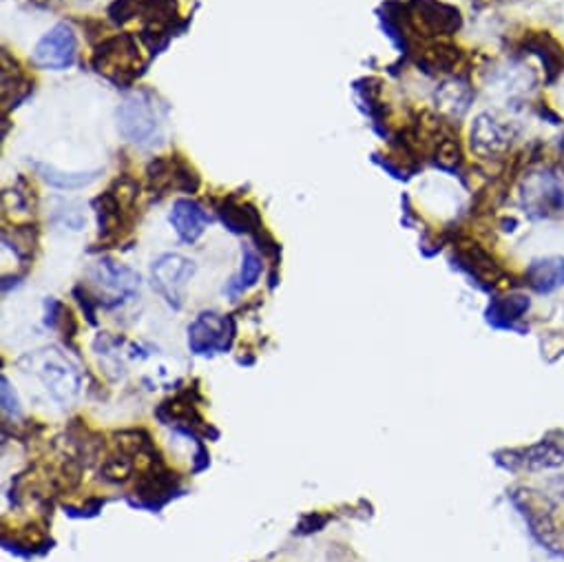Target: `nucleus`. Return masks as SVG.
<instances>
[{
  "label": "nucleus",
  "mask_w": 564,
  "mask_h": 562,
  "mask_svg": "<svg viewBox=\"0 0 564 562\" xmlns=\"http://www.w3.org/2000/svg\"><path fill=\"white\" fill-rule=\"evenodd\" d=\"M166 109L151 89L129 94L118 109V127L127 142L135 147H153L162 140Z\"/></svg>",
  "instance_id": "nucleus-1"
},
{
  "label": "nucleus",
  "mask_w": 564,
  "mask_h": 562,
  "mask_svg": "<svg viewBox=\"0 0 564 562\" xmlns=\"http://www.w3.org/2000/svg\"><path fill=\"white\" fill-rule=\"evenodd\" d=\"M91 67L107 80L124 87L144 74L138 39L133 34H118L105 39L91 54Z\"/></svg>",
  "instance_id": "nucleus-2"
},
{
  "label": "nucleus",
  "mask_w": 564,
  "mask_h": 562,
  "mask_svg": "<svg viewBox=\"0 0 564 562\" xmlns=\"http://www.w3.org/2000/svg\"><path fill=\"white\" fill-rule=\"evenodd\" d=\"M513 502L529 525L533 538L551 553L564 555V525L557 516L555 502L533 489L513 491Z\"/></svg>",
  "instance_id": "nucleus-3"
},
{
  "label": "nucleus",
  "mask_w": 564,
  "mask_h": 562,
  "mask_svg": "<svg viewBox=\"0 0 564 562\" xmlns=\"http://www.w3.org/2000/svg\"><path fill=\"white\" fill-rule=\"evenodd\" d=\"M140 197V184L131 177H118L100 197L94 199L100 226V239H118L131 224L129 213L135 208Z\"/></svg>",
  "instance_id": "nucleus-4"
},
{
  "label": "nucleus",
  "mask_w": 564,
  "mask_h": 562,
  "mask_svg": "<svg viewBox=\"0 0 564 562\" xmlns=\"http://www.w3.org/2000/svg\"><path fill=\"white\" fill-rule=\"evenodd\" d=\"M28 372H34L45 383L52 399H56L61 406H72L80 395L83 377L78 368L69 364V359L63 357L58 350H45L30 357Z\"/></svg>",
  "instance_id": "nucleus-5"
},
{
  "label": "nucleus",
  "mask_w": 564,
  "mask_h": 562,
  "mask_svg": "<svg viewBox=\"0 0 564 562\" xmlns=\"http://www.w3.org/2000/svg\"><path fill=\"white\" fill-rule=\"evenodd\" d=\"M91 279L100 291L98 302L105 309H120L140 295V274L113 259L96 261L91 268Z\"/></svg>",
  "instance_id": "nucleus-6"
},
{
  "label": "nucleus",
  "mask_w": 564,
  "mask_h": 562,
  "mask_svg": "<svg viewBox=\"0 0 564 562\" xmlns=\"http://www.w3.org/2000/svg\"><path fill=\"white\" fill-rule=\"evenodd\" d=\"M195 274V263L177 252H166L158 257L151 266L153 289L164 298V302L180 311L184 306V291L191 277Z\"/></svg>",
  "instance_id": "nucleus-7"
},
{
  "label": "nucleus",
  "mask_w": 564,
  "mask_h": 562,
  "mask_svg": "<svg viewBox=\"0 0 564 562\" xmlns=\"http://www.w3.org/2000/svg\"><path fill=\"white\" fill-rule=\"evenodd\" d=\"M405 12L408 25L423 36H454L463 25L460 12L441 0H410Z\"/></svg>",
  "instance_id": "nucleus-8"
},
{
  "label": "nucleus",
  "mask_w": 564,
  "mask_h": 562,
  "mask_svg": "<svg viewBox=\"0 0 564 562\" xmlns=\"http://www.w3.org/2000/svg\"><path fill=\"white\" fill-rule=\"evenodd\" d=\"M522 206L533 219H551L564 213V188L553 173H531L522 184Z\"/></svg>",
  "instance_id": "nucleus-9"
},
{
  "label": "nucleus",
  "mask_w": 564,
  "mask_h": 562,
  "mask_svg": "<svg viewBox=\"0 0 564 562\" xmlns=\"http://www.w3.org/2000/svg\"><path fill=\"white\" fill-rule=\"evenodd\" d=\"M235 337V322L219 313H199L188 326V348L195 355L226 353Z\"/></svg>",
  "instance_id": "nucleus-10"
},
{
  "label": "nucleus",
  "mask_w": 564,
  "mask_h": 562,
  "mask_svg": "<svg viewBox=\"0 0 564 562\" xmlns=\"http://www.w3.org/2000/svg\"><path fill=\"white\" fill-rule=\"evenodd\" d=\"M78 58V39L69 25H56L50 30L34 50V63L41 69L63 72L74 67Z\"/></svg>",
  "instance_id": "nucleus-11"
},
{
  "label": "nucleus",
  "mask_w": 564,
  "mask_h": 562,
  "mask_svg": "<svg viewBox=\"0 0 564 562\" xmlns=\"http://www.w3.org/2000/svg\"><path fill=\"white\" fill-rule=\"evenodd\" d=\"M511 142L507 125L496 120L491 114H480L471 127V149L480 158H496Z\"/></svg>",
  "instance_id": "nucleus-12"
},
{
  "label": "nucleus",
  "mask_w": 564,
  "mask_h": 562,
  "mask_svg": "<svg viewBox=\"0 0 564 562\" xmlns=\"http://www.w3.org/2000/svg\"><path fill=\"white\" fill-rule=\"evenodd\" d=\"M217 215L224 221V226L235 235L259 237L263 233L259 210L250 202H241L235 195H228L221 202H217Z\"/></svg>",
  "instance_id": "nucleus-13"
},
{
  "label": "nucleus",
  "mask_w": 564,
  "mask_h": 562,
  "mask_svg": "<svg viewBox=\"0 0 564 562\" xmlns=\"http://www.w3.org/2000/svg\"><path fill=\"white\" fill-rule=\"evenodd\" d=\"M169 219H171V226L175 228L177 237L184 244H195L204 235V230L210 221L204 206L197 204L195 199H188V197H182V199L173 202Z\"/></svg>",
  "instance_id": "nucleus-14"
},
{
  "label": "nucleus",
  "mask_w": 564,
  "mask_h": 562,
  "mask_svg": "<svg viewBox=\"0 0 564 562\" xmlns=\"http://www.w3.org/2000/svg\"><path fill=\"white\" fill-rule=\"evenodd\" d=\"M507 456H509L507 467L527 469V472L549 469V467H557V465L564 463V450L557 443H551V441H540L535 445L513 450Z\"/></svg>",
  "instance_id": "nucleus-15"
},
{
  "label": "nucleus",
  "mask_w": 564,
  "mask_h": 562,
  "mask_svg": "<svg viewBox=\"0 0 564 562\" xmlns=\"http://www.w3.org/2000/svg\"><path fill=\"white\" fill-rule=\"evenodd\" d=\"M527 281L529 287L540 293L549 295L564 287V257H544L531 261L527 268Z\"/></svg>",
  "instance_id": "nucleus-16"
},
{
  "label": "nucleus",
  "mask_w": 564,
  "mask_h": 562,
  "mask_svg": "<svg viewBox=\"0 0 564 562\" xmlns=\"http://www.w3.org/2000/svg\"><path fill=\"white\" fill-rule=\"evenodd\" d=\"M261 270H263L261 257H259L250 246H246V248H243V255H241V270H239V274L230 281L226 293H228L230 298H237V295H241L243 291L252 289V287L257 284V279L261 277Z\"/></svg>",
  "instance_id": "nucleus-17"
},
{
  "label": "nucleus",
  "mask_w": 564,
  "mask_h": 562,
  "mask_svg": "<svg viewBox=\"0 0 564 562\" xmlns=\"http://www.w3.org/2000/svg\"><path fill=\"white\" fill-rule=\"evenodd\" d=\"M34 166L50 186H56V188H63V191H74V188L89 186L98 177V173H63V171H56L54 166H47V164H34Z\"/></svg>",
  "instance_id": "nucleus-18"
},
{
  "label": "nucleus",
  "mask_w": 564,
  "mask_h": 562,
  "mask_svg": "<svg viewBox=\"0 0 564 562\" xmlns=\"http://www.w3.org/2000/svg\"><path fill=\"white\" fill-rule=\"evenodd\" d=\"M460 58H463L460 50L447 43H434L423 54V63L434 72H454Z\"/></svg>",
  "instance_id": "nucleus-19"
},
{
  "label": "nucleus",
  "mask_w": 564,
  "mask_h": 562,
  "mask_svg": "<svg viewBox=\"0 0 564 562\" xmlns=\"http://www.w3.org/2000/svg\"><path fill=\"white\" fill-rule=\"evenodd\" d=\"M436 102L449 111L452 116H463L469 109L471 102V91L467 85H456V83H445L441 91L436 94Z\"/></svg>",
  "instance_id": "nucleus-20"
},
{
  "label": "nucleus",
  "mask_w": 564,
  "mask_h": 562,
  "mask_svg": "<svg viewBox=\"0 0 564 562\" xmlns=\"http://www.w3.org/2000/svg\"><path fill=\"white\" fill-rule=\"evenodd\" d=\"M527 309H529V300H527V298H520V295L498 300V302L489 309V322L496 324V326H509L511 322L520 320Z\"/></svg>",
  "instance_id": "nucleus-21"
},
{
  "label": "nucleus",
  "mask_w": 564,
  "mask_h": 562,
  "mask_svg": "<svg viewBox=\"0 0 564 562\" xmlns=\"http://www.w3.org/2000/svg\"><path fill=\"white\" fill-rule=\"evenodd\" d=\"M107 17L113 25L122 28V25L144 17V0H113L107 10Z\"/></svg>",
  "instance_id": "nucleus-22"
},
{
  "label": "nucleus",
  "mask_w": 564,
  "mask_h": 562,
  "mask_svg": "<svg viewBox=\"0 0 564 562\" xmlns=\"http://www.w3.org/2000/svg\"><path fill=\"white\" fill-rule=\"evenodd\" d=\"M173 180L175 188L182 193H197L199 188L197 171L182 155H173Z\"/></svg>",
  "instance_id": "nucleus-23"
},
{
  "label": "nucleus",
  "mask_w": 564,
  "mask_h": 562,
  "mask_svg": "<svg viewBox=\"0 0 564 562\" xmlns=\"http://www.w3.org/2000/svg\"><path fill=\"white\" fill-rule=\"evenodd\" d=\"M3 410H6V414H10V417H19V414H21L19 397H17V392L12 390L8 377H3Z\"/></svg>",
  "instance_id": "nucleus-24"
},
{
  "label": "nucleus",
  "mask_w": 564,
  "mask_h": 562,
  "mask_svg": "<svg viewBox=\"0 0 564 562\" xmlns=\"http://www.w3.org/2000/svg\"><path fill=\"white\" fill-rule=\"evenodd\" d=\"M34 3L41 8H47V6H52V0H34Z\"/></svg>",
  "instance_id": "nucleus-25"
}]
</instances>
